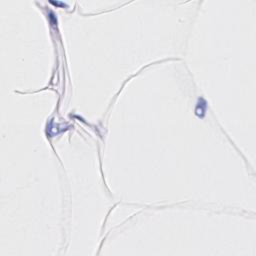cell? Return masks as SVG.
Wrapping results in <instances>:
<instances>
[{"label": "cell", "instance_id": "cell-1", "mask_svg": "<svg viewBox=\"0 0 256 256\" xmlns=\"http://www.w3.org/2000/svg\"><path fill=\"white\" fill-rule=\"evenodd\" d=\"M201 102L202 103H200V101H199L198 105H197V108H196V114L199 115V116H201V117H202V116L204 115V113H205L206 104H205V102H204L202 99H201Z\"/></svg>", "mask_w": 256, "mask_h": 256}]
</instances>
